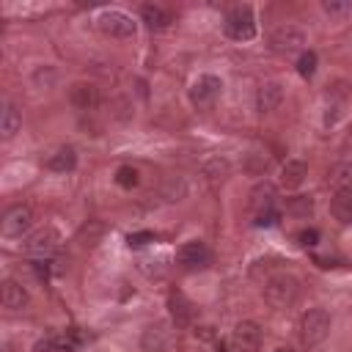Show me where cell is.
<instances>
[{
  "label": "cell",
  "instance_id": "cell-1",
  "mask_svg": "<svg viewBox=\"0 0 352 352\" xmlns=\"http://www.w3.org/2000/svg\"><path fill=\"white\" fill-rule=\"evenodd\" d=\"M300 294V280L289 272H275L264 283V300L272 308H289Z\"/></svg>",
  "mask_w": 352,
  "mask_h": 352
},
{
  "label": "cell",
  "instance_id": "cell-2",
  "mask_svg": "<svg viewBox=\"0 0 352 352\" xmlns=\"http://www.w3.org/2000/svg\"><path fill=\"white\" fill-rule=\"evenodd\" d=\"M223 30L234 41H250L256 36V16L250 6H234L223 19Z\"/></svg>",
  "mask_w": 352,
  "mask_h": 352
},
{
  "label": "cell",
  "instance_id": "cell-3",
  "mask_svg": "<svg viewBox=\"0 0 352 352\" xmlns=\"http://www.w3.org/2000/svg\"><path fill=\"white\" fill-rule=\"evenodd\" d=\"M330 324L333 322H330V314L324 308H308L302 314V319H300V336H302L305 346L322 344L327 338V333H330Z\"/></svg>",
  "mask_w": 352,
  "mask_h": 352
},
{
  "label": "cell",
  "instance_id": "cell-4",
  "mask_svg": "<svg viewBox=\"0 0 352 352\" xmlns=\"http://www.w3.org/2000/svg\"><path fill=\"white\" fill-rule=\"evenodd\" d=\"M305 41H308L305 30H302L300 25H294V22H286V25L275 28L272 36H270V47H272L275 52H280V55H294V52H300V50L305 47Z\"/></svg>",
  "mask_w": 352,
  "mask_h": 352
},
{
  "label": "cell",
  "instance_id": "cell-5",
  "mask_svg": "<svg viewBox=\"0 0 352 352\" xmlns=\"http://www.w3.org/2000/svg\"><path fill=\"white\" fill-rule=\"evenodd\" d=\"M96 25H99V30H102L104 36H110V38H132L135 30H138V22H135L129 14L116 11V8L102 11V14L96 16Z\"/></svg>",
  "mask_w": 352,
  "mask_h": 352
},
{
  "label": "cell",
  "instance_id": "cell-6",
  "mask_svg": "<svg viewBox=\"0 0 352 352\" xmlns=\"http://www.w3.org/2000/svg\"><path fill=\"white\" fill-rule=\"evenodd\" d=\"M176 261H179L182 270L195 272V270H206V267H209L212 253H209L206 242H201V239H190V242H184V245L176 250Z\"/></svg>",
  "mask_w": 352,
  "mask_h": 352
},
{
  "label": "cell",
  "instance_id": "cell-7",
  "mask_svg": "<svg viewBox=\"0 0 352 352\" xmlns=\"http://www.w3.org/2000/svg\"><path fill=\"white\" fill-rule=\"evenodd\" d=\"M30 226H33V209H30V206H25V204H16V206H11V209L3 214L0 231H3V236L16 239V236L28 234V231H30Z\"/></svg>",
  "mask_w": 352,
  "mask_h": 352
},
{
  "label": "cell",
  "instance_id": "cell-8",
  "mask_svg": "<svg viewBox=\"0 0 352 352\" xmlns=\"http://www.w3.org/2000/svg\"><path fill=\"white\" fill-rule=\"evenodd\" d=\"M173 346V333L165 322H151L140 333V349L143 352H170Z\"/></svg>",
  "mask_w": 352,
  "mask_h": 352
},
{
  "label": "cell",
  "instance_id": "cell-9",
  "mask_svg": "<svg viewBox=\"0 0 352 352\" xmlns=\"http://www.w3.org/2000/svg\"><path fill=\"white\" fill-rule=\"evenodd\" d=\"M220 91H223L220 77H214V74H201V77L190 85V102H192L195 107H209V104H214V99L220 96Z\"/></svg>",
  "mask_w": 352,
  "mask_h": 352
},
{
  "label": "cell",
  "instance_id": "cell-10",
  "mask_svg": "<svg viewBox=\"0 0 352 352\" xmlns=\"http://www.w3.org/2000/svg\"><path fill=\"white\" fill-rule=\"evenodd\" d=\"M58 248H60V234H58L55 228H50V226L33 231V234L28 236V242H25V250H28L30 256H38V258L52 256Z\"/></svg>",
  "mask_w": 352,
  "mask_h": 352
},
{
  "label": "cell",
  "instance_id": "cell-11",
  "mask_svg": "<svg viewBox=\"0 0 352 352\" xmlns=\"http://www.w3.org/2000/svg\"><path fill=\"white\" fill-rule=\"evenodd\" d=\"M231 346L236 352H258L261 346V330L256 322H239L231 333Z\"/></svg>",
  "mask_w": 352,
  "mask_h": 352
},
{
  "label": "cell",
  "instance_id": "cell-12",
  "mask_svg": "<svg viewBox=\"0 0 352 352\" xmlns=\"http://www.w3.org/2000/svg\"><path fill=\"white\" fill-rule=\"evenodd\" d=\"M280 102H283V85L278 80H267V82L258 85V91H256V110L261 116L278 110Z\"/></svg>",
  "mask_w": 352,
  "mask_h": 352
},
{
  "label": "cell",
  "instance_id": "cell-13",
  "mask_svg": "<svg viewBox=\"0 0 352 352\" xmlns=\"http://www.w3.org/2000/svg\"><path fill=\"white\" fill-rule=\"evenodd\" d=\"M168 311H170V319L176 322V327H187V324H192V319H195V308H192V302H190L182 292H170V297H168Z\"/></svg>",
  "mask_w": 352,
  "mask_h": 352
},
{
  "label": "cell",
  "instance_id": "cell-14",
  "mask_svg": "<svg viewBox=\"0 0 352 352\" xmlns=\"http://www.w3.org/2000/svg\"><path fill=\"white\" fill-rule=\"evenodd\" d=\"M140 19H143V25H146L151 33H160V30H165V28L173 22L170 11H165V8L157 6V3H146V6H140Z\"/></svg>",
  "mask_w": 352,
  "mask_h": 352
},
{
  "label": "cell",
  "instance_id": "cell-15",
  "mask_svg": "<svg viewBox=\"0 0 352 352\" xmlns=\"http://www.w3.org/2000/svg\"><path fill=\"white\" fill-rule=\"evenodd\" d=\"M0 300H3V308H8V311H22V308L28 305V292H25L22 283L6 278V280H3V289H0Z\"/></svg>",
  "mask_w": 352,
  "mask_h": 352
},
{
  "label": "cell",
  "instance_id": "cell-16",
  "mask_svg": "<svg viewBox=\"0 0 352 352\" xmlns=\"http://www.w3.org/2000/svg\"><path fill=\"white\" fill-rule=\"evenodd\" d=\"M33 352H77V341L69 333H55V336L38 338Z\"/></svg>",
  "mask_w": 352,
  "mask_h": 352
},
{
  "label": "cell",
  "instance_id": "cell-17",
  "mask_svg": "<svg viewBox=\"0 0 352 352\" xmlns=\"http://www.w3.org/2000/svg\"><path fill=\"white\" fill-rule=\"evenodd\" d=\"M308 176V168L302 160H286V165L280 168V187L286 190H297Z\"/></svg>",
  "mask_w": 352,
  "mask_h": 352
},
{
  "label": "cell",
  "instance_id": "cell-18",
  "mask_svg": "<svg viewBox=\"0 0 352 352\" xmlns=\"http://www.w3.org/2000/svg\"><path fill=\"white\" fill-rule=\"evenodd\" d=\"M77 165V151L72 146H60L55 148L50 157H47V168L55 170V173H66V170H74Z\"/></svg>",
  "mask_w": 352,
  "mask_h": 352
},
{
  "label": "cell",
  "instance_id": "cell-19",
  "mask_svg": "<svg viewBox=\"0 0 352 352\" xmlns=\"http://www.w3.org/2000/svg\"><path fill=\"white\" fill-rule=\"evenodd\" d=\"M330 212H333L336 220L352 223V187L336 190V195H333V201H330Z\"/></svg>",
  "mask_w": 352,
  "mask_h": 352
},
{
  "label": "cell",
  "instance_id": "cell-20",
  "mask_svg": "<svg viewBox=\"0 0 352 352\" xmlns=\"http://www.w3.org/2000/svg\"><path fill=\"white\" fill-rule=\"evenodd\" d=\"M69 102L77 107V110H91L96 104V88L91 82H74L69 88Z\"/></svg>",
  "mask_w": 352,
  "mask_h": 352
},
{
  "label": "cell",
  "instance_id": "cell-21",
  "mask_svg": "<svg viewBox=\"0 0 352 352\" xmlns=\"http://www.w3.org/2000/svg\"><path fill=\"white\" fill-rule=\"evenodd\" d=\"M19 126H22L19 110H16L11 102H6V104H3V113H0V132H3V138L11 140V138L19 132Z\"/></svg>",
  "mask_w": 352,
  "mask_h": 352
},
{
  "label": "cell",
  "instance_id": "cell-22",
  "mask_svg": "<svg viewBox=\"0 0 352 352\" xmlns=\"http://www.w3.org/2000/svg\"><path fill=\"white\" fill-rule=\"evenodd\" d=\"M250 198H253L250 204H253L256 214H258V212H267V209H272V204H275V187H272L270 182H261V184L253 187Z\"/></svg>",
  "mask_w": 352,
  "mask_h": 352
},
{
  "label": "cell",
  "instance_id": "cell-23",
  "mask_svg": "<svg viewBox=\"0 0 352 352\" xmlns=\"http://www.w3.org/2000/svg\"><path fill=\"white\" fill-rule=\"evenodd\" d=\"M140 272L151 280H162L168 275V256H148V258H140L138 261Z\"/></svg>",
  "mask_w": 352,
  "mask_h": 352
},
{
  "label": "cell",
  "instance_id": "cell-24",
  "mask_svg": "<svg viewBox=\"0 0 352 352\" xmlns=\"http://www.w3.org/2000/svg\"><path fill=\"white\" fill-rule=\"evenodd\" d=\"M327 182L336 184L338 190H341V187H352V160H344V162L330 165V170H327Z\"/></svg>",
  "mask_w": 352,
  "mask_h": 352
},
{
  "label": "cell",
  "instance_id": "cell-25",
  "mask_svg": "<svg viewBox=\"0 0 352 352\" xmlns=\"http://www.w3.org/2000/svg\"><path fill=\"white\" fill-rule=\"evenodd\" d=\"M322 11L330 16V22H346L352 16V3L349 0H327V3H322Z\"/></svg>",
  "mask_w": 352,
  "mask_h": 352
},
{
  "label": "cell",
  "instance_id": "cell-26",
  "mask_svg": "<svg viewBox=\"0 0 352 352\" xmlns=\"http://www.w3.org/2000/svg\"><path fill=\"white\" fill-rule=\"evenodd\" d=\"M55 80H58L55 66H38V69L30 74V82H33L36 88H52V85H55Z\"/></svg>",
  "mask_w": 352,
  "mask_h": 352
},
{
  "label": "cell",
  "instance_id": "cell-27",
  "mask_svg": "<svg viewBox=\"0 0 352 352\" xmlns=\"http://www.w3.org/2000/svg\"><path fill=\"white\" fill-rule=\"evenodd\" d=\"M228 170H231V162H228L226 157H212V160L204 165V173H206L209 179H226Z\"/></svg>",
  "mask_w": 352,
  "mask_h": 352
},
{
  "label": "cell",
  "instance_id": "cell-28",
  "mask_svg": "<svg viewBox=\"0 0 352 352\" xmlns=\"http://www.w3.org/2000/svg\"><path fill=\"white\" fill-rule=\"evenodd\" d=\"M116 182H118L121 187H126V190H132V187L138 184V170H135L132 165H121V168L116 170Z\"/></svg>",
  "mask_w": 352,
  "mask_h": 352
},
{
  "label": "cell",
  "instance_id": "cell-29",
  "mask_svg": "<svg viewBox=\"0 0 352 352\" xmlns=\"http://www.w3.org/2000/svg\"><path fill=\"white\" fill-rule=\"evenodd\" d=\"M297 72H300V77H314V72H316V55H314L311 50L300 55V60H297Z\"/></svg>",
  "mask_w": 352,
  "mask_h": 352
},
{
  "label": "cell",
  "instance_id": "cell-30",
  "mask_svg": "<svg viewBox=\"0 0 352 352\" xmlns=\"http://www.w3.org/2000/svg\"><path fill=\"white\" fill-rule=\"evenodd\" d=\"M311 209H314V204H311V198H305V195H297V198H292V201H289V212H292V214L308 217V214H311Z\"/></svg>",
  "mask_w": 352,
  "mask_h": 352
},
{
  "label": "cell",
  "instance_id": "cell-31",
  "mask_svg": "<svg viewBox=\"0 0 352 352\" xmlns=\"http://www.w3.org/2000/svg\"><path fill=\"white\" fill-rule=\"evenodd\" d=\"M184 190H187V187H184V182H182V179H170L162 195H165V201H182Z\"/></svg>",
  "mask_w": 352,
  "mask_h": 352
},
{
  "label": "cell",
  "instance_id": "cell-32",
  "mask_svg": "<svg viewBox=\"0 0 352 352\" xmlns=\"http://www.w3.org/2000/svg\"><path fill=\"white\" fill-rule=\"evenodd\" d=\"M316 239H319V231H316V228H305V231H300V245H302V248H314Z\"/></svg>",
  "mask_w": 352,
  "mask_h": 352
},
{
  "label": "cell",
  "instance_id": "cell-33",
  "mask_svg": "<svg viewBox=\"0 0 352 352\" xmlns=\"http://www.w3.org/2000/svg\"><path fill=\"white\" fill-rule=\"evenodd\" d=\"M154 236L148 234V231H140V234H129L126 236V242H129V248H140V245H146V242H151Z\"/></svg>",
  "mask_w": 352,
  "mask_h": 352
},
{
  "label": "cell",
  "instance_id": "cell-34",
  "mask_svg": "<svg viewBox=\"0 0 352 352\" xmlns=\"http://www.w3.org/2000/svg\"><path fill=\"white\" fill-rule=\"evenodd\" d=\"M272 352H294V349H292V346H275Z\"/></svg>",
  "mask_w": 352,
  "mask_h": 352
}]
</instances>
